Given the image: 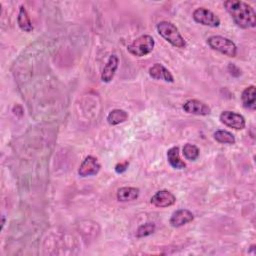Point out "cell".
<instances>
[{
	"label": "cell",
	"mask_w": 256,
	"mask_h": 256,
	"mask_svg": "<svg viewBox=\"0 0 256 256\" xmlns=\"http://www.w3.org/2000/svg\"><path fill=\"white\" fill-rule=\"evenodd\" d=\"M224 7L234 23L241 29H250L256 26L255 10L248 3L239 0H227L224 2Z\"/></svg>",
	"instance_id": "6da1fadb"
},
{
	"label": "cell",
	"mask_w": 256,
	"mask_h": 256,
	"mask_svg": "<svg viewBox=\"0 0 256 256\" xmlns=\"http://www.w3.org/2000/svg\"><path fill=\"white\" fill-rule=\"evenodd\" d=\"M157 31L159 35L169 42L172 46L180 49H184L187 47V43L178 28L171 22L161 21L157 24Z\"/></svg>",
	"instance_id": "7a4b0ae2"
},
{
	"label": "cell",
	"mask_w": 256,
	"mask_h": 256,
	"mask_svg": "<svg viewBox=\"0 0 256 256\" xmlns=\"http://www.w3.org/2000/svg\"><path fill=\"white\" fill-rule=\"evenodd\" d=\"M155 47V40L150 35H142L128 45L127 50L136 57H144L149 55Z\"/></svg>",
	"instance_id": "3957f363"
},
{
	"label": "cell",
	"mask_w": 256,
	"mask_h": 256,
	"mask_svg": "<svg viewBox=\"0 0 256 256\" xmlns=\"http://www.w3.org/2000/svg\"><path fill=\"white\" fill-rule=\"evenodd\" d=\"M207 44L211 49L218 51L224 54L225 56L233 58V57H236L237 55V46L232 40L226 37L219 36V35L211 36L207 39Z\"/></svg>",
	"instance_id": "277c9868"
},
{
	"label": "cell",
	"mask_w": 256,
	"mask_h": 256,
	"mask_svg": "<svg viewBox=\"0 0 256 256\" xmlns=\"http://www.w3.org/2000/svg\"><path fill=\"white\" fill-rule=\"evenodd\" d=\"M193 19L195 22L201 25L212 27V28L219 27L221 23L219 17L215 13H213L211 10L204 7L197 8L193 12Z\"/></svg>",
	"instance_id": "5b68a950"
},
{
	"label": "cell",
	"mask_w": 256,
	"mask_h": 256,
	"mask_svg": "<svg viewBox=\"0 0 256 256\" xmlns=\"http://www.w3.org/2000/svg\"><path fill=\"white\" fill-rule=\"evenodd\" d=\"M220 121L227 127H230L235 130H243L246 126L245 118L236 112L224 111L220 114Z\"/></svg>",
	"instance_id": "8992f818"
},
{
	"label": "cell",
	"mask_w": 256,
	"mask_h": 256,
	"mask_svg": "<svg viewBox=\"0 0 256 256\" xmlns=\"http://www.w3.org/2000/svg\"><path fill=\"white\" fill-rule=\"evenodd\" d=\"M101 170V164L98 159L94 156H87L81 163L78 174L80 177H90L97 175Z\"/></svg>",
	"instance_id": "52a82bcc"
},
{
	"label": "cell",
	"mask_w": 256,
	"mask_h": 256,
	"mask_svg": "<svg viewBox=\"0 0 256 256\" xmlns=\"http://www.w3.org/2000/svg\"><path fill=\"white\" fill-rule=\"evenodd\" d=\"M183 110L188 114L197 116H207L211 114V108L205 102L197 99L187 101L183 105Z\"/></svg>",
	"instance_id": "ba28073f"
},
{
	"label": "cell",
	"mask_w": 256,
	"mask_h": 256,
	"mask_svg": "<svg viewBox=\"0 0 256 256\" xmlns=\"http://www.w3.org/2000/svg\"><path fill=\"white\" fill-rule=\"evenodd\" d=\"M177 199L173 193L168 190L158 191L154 196H152L150 202L152 205L158 208H167L173 206Z\"/></svg>",
	"instance_id": "9c48e42d"
},
{
	"label": "cell",
	"mask_w": 256,
	"mask_h": 256,
	"mask_svg": "<svg viewBox=\"0 0 256 256\" xmlns=\"http://www.w3.org/2000/svg\"><path fill=\"white\" fill-rule=\"evenodd\" d=\"M194 220V214L188 209H179L176 210L171 218L170 225L174 228H180Z\"/></svg>",
	"instance_id": "30bf717a"
},
{
	"label": "cell",
	"mask_w": 256,
	"mask_h": 256,
	"mask_svg": "<svg viewBox=\"0 0 256 256\" xmlns=\"http://www.w3.org/2000/svg\"><path fill=\"white\" fill-rule=\"evenodd\" d=\"M118 66H119V59L116 55H111L106 63V65L104 66V69L102 71V74H101V80L105 83H110L115 74H116V71L118 69Z\"/></svg>",
	"instance_id": "8fae6325"
},
{
	"label": "cell",
	"mask_w": 256,
	"mask_h": 256,
	"mask_svg": "<svg viewBox=\"0 0 256 256\" xmlns=\"http://www.w3.org/2000/svg\"><path fill=\"white\" fill-rule=\"evenodd\" d=\"M149 75L155 79V80H163L165 82L173 83L174 82V77L171 74V72L162 64H154L150 69H149Z\"/></svg>",
	"instance_id": "7c38bea8"
},
{
	"label": "cell",
	"mask_w": 256,
	"mask_h": 256,
	"mask_svg": "<svg viewBox=\"0 0 256 256\" xmlns=\"http://www.w3.org/2000/svg\"><path fill=\"white\" fill-rule=\"evenodd\" d=\"M241 100L243 106L249 110H255L256 108V89L255 86L251 85L244 89L242 92Z\"/></svg>",
	"instance_id": "4fadbf2b"
},
{
	"label": "cell",
	"mask_w": 256,
	"mask_h": 256,
	"mask_svg": "<svg viewBox=\"0 0 256 256\" xmlns=\"http://www.w3.org/2000/svg\"><path fill=\"white\" fill-rule=\"evenodd\" d=\"M140 195V190L136 187H122L117 191V199L120 202L136 200Z\"/></svg>",
	"instance_id": "5bb4252c"
},
{
	"label": "cell",
	"mask_w": 256,
	"mask_h": 256,
	"mask_svg": "<svg viewBox=\"0 0 256 256\" xmlns=\"http://www.w3.org/2000/svg\"><path fill=\"white\" fill-rule=\"evenodd\" d=\"M167 159L169 164L172 168L177 170H182L186 167V163L180 158L179 148L178 147H172L167 152Z\"/></svg>",
	"instance_id": "9a60e30c"
},
{
	"label": "cell",
	"mask_w": 256,
	"mask_h": 256,
	"mask_svg": "<svg viewBox=\"0 0 256 256\" xmlns=\"http://www.w3.org/2000/svg\"><path fill=\"white\" fill-rule=\"evenodd\" d=\"M18 25L20 27V29L24 32H32L33 31V25H32V21L30 19V16L27 12V10L25 9L24 6L20 7L19 10V14H18V19H17Z\"/></svg>",
	"instance_id": "2e32d148"
},
{
	"label": "cell",
	"mask_w": 256,
	"mask_h": 256,
	"mask_svg": "<svg viewBox=\"0 0 256 256\" xmlns=\"http://www.w3.org/2000/svg\"><path fill=\"white\" fill-rule=\"evenodd\" d=\"M128 118H129V115L125 110L114 109L108 114L107 122L112 126H116V125L126 122L128 120Z\"/></svg>",
	"instance_id": "e0dca14e"
},
{
	"label": "cell",
	"mask_w": 256,
	"mask_h": 256,
	"mask_svg": "<svg viewBox=\"0 0 256 256\" xmlns=\"http://www.w3.org/2000/svg\"><path fill=\"white\" fill-rule=\"evenodd\" d=\"M214 139L221 144H229V145H233L236 143V139L235 136L226 130H217L214 133Z\"/></svg>",
	"instance_id": "ac0fdd59"
},
{
	"label": "cell",
	"mask_w": 256,
	"mask_h": 256,
	"mask_svg": "<svg viewBox=\"0 0 256 256\" xmlns=\"http://www.w3.org/2000/svg\"><path fill=\"white\" fill-rule=\"evenodd\" d=\"M183 155L189 161H196L200 155V150L196 145L187 143L183 147Z\"/></svg>",
	"instance_id": "d6986e66"
},
{
	"label": "cell",
	"mask_w": 256,
	"mask_h": 256,
	"mask_svg": "<svg viewBox=\"0 0 256 256\" xmlns=\"http://www.w3.org/2000/svg\"><path fill=\"white\" fill-rule=\"evenodd\" d=\"M156 231V225L154 223L148 222L145 224H142L138 227L136 231V237L137 238H144L147 236L152 235Z\"/></svg>",
	"instance_id": "ffe728a7"
},
{
	"label": "cell",
	"mask_w": 256,
	"mask_h": 256,
	"mask_svg": "<svg viewBox=\"0 0 256 256\" xmlns=\"http://www.w3.org/2000/svg\"><path fill=\"white\" fill-rule=\"evenodd\" d=\"M128 167H129V162H128V161L122 162V163H118V164L115 166V171H116V173H118V174H122V173H124V172L127 171Z\"/></svg>",
	"instance_id": "44dd1931"
},
{
	"label": "cell",
	"mask_w": 256,
	"mask_h": 256,
	"mask_svg": "<svg viewBox=\"0 0 256 256\" xmlns=\"http://www.w3.org/2000/svg\"><path fill=\"white\" fill-rule=\"evenodd\" d=\"M4 224H5V216H2V224H1V229H3V227H4Z\"/></svg>",
	"instance_id": "7402d4cb"
}]
</instances>
